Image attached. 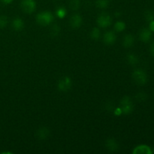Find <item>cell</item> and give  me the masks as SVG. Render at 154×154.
<instances>
[{
  "label": "cell",
  "instance_id": "obj_1",
  "mask_svg": "<svg viewBox=\"0 0 154 154\" xmlns=\"http://www.w3.org/2000/svg\"><path fill=\"white\" fill-rule=\"evenodd\" d=\"M54 16L50 11H42L36 16V22L38 25L46 26L52 23Z\"/></svg>",
  "mask_w": 154,
  "mask_h": 154
},
{
  "label": "cell",
  "instance_id": "obj_2",
  "mask_svg": "<svg viewBox=\"0 0 154 154\" xmlns=\"http://www.w3.org/2000/svg\"><path fill=\"white\" fill-rule=\"evenodd\" d=\"M132 78L136 84L139 86L145 85L147 83V75L142 69H135L132 74Z\"/></svg>",
  "mask_w": 154,
  "mask_h": 154
},
{
  "label": "cell",
  "instance_id": "obj_3",
  "mask_svg": "<svg viewBox=\"0 0 154 154\" xmlns=\"http://www.w3.org/2000/svg\"><path fill=\"white\" fill-rule=\"evenodd\" d=\"M120 108H121L123 114L128 115L132 114L134 110V105L132 99L129 96H124L120 101Z\"/></svg>",
  "mask_w": 154,
  "mask_h": 154
},
{
  "label": "cell",
  "instance_id": "obj_4",
  "mask_svg": "<svg viewBox=\"0 0 154 154\" xmlns=\"http://www.w3.org/2000/svg\"><path fill=\"white\" fill-rule=\"evenodd\" d=\"M111 22H112L111 17L110 16V14H108V13H105V12L99 14V16L97 18V20H96L99 27L103 29L110 26Z\"/></svg>",
  "mask_w": 154,
  "mask_h": 154
},
{
  "label": "cell",
  "instance_id": "obj_5",
  "mask_svg": "<svg viewBox=\"0 0 154 154\" xmlns=\"http://www.w3.org/2000/svg\"><path fill=\"white\" fill-rule=\"evenodd\" d=\"M72 87V81L69 77L66 76L60 79L57 83V88L60 92L66 93L71 90Z\"/></svg>",
  "mask_w": 154,
  "mask_h": 154
},
{
  "label": "cell",
  "instance_id": "obj_6",
  "mask_svg": "<svg viewBox=\"0 0 154 154\" xmlns=\"http://www.w3.org/2000/svg\"><path fill=\"white\" fill-rule=\"evenodd\" d=\"M20 6L25 13L32 14L36 9V2L35 0H22Z\"/></svg>",
  "mask_w": 154,
  "mask_h": 154
},
{
  "label": "cell",
  "instance_id": "obj_7",
  "mask_svg": "<svg viewBox=\"0 0 154 154\" xmlns=\"http://www.w3.org/2000/svg\"><path fill=\"white\" fill-rule=\"evenodd\" d=\"M83 23L82 17L79 14H74L69 20V25L73 29H77L81 26Z\"/></svg>",
  "mask_w": 154,
  "mask_h": 154
},
{
  "label": "cell",
  "instance_id": "obj_8",
  "mask_svg": "<svg viewBox=\"0 0 154 154\" xmlns=\"http://www.w3.org/2000/svg\"><path fill=\"white\" fill-rule=\"evenodd\" d=\"M152 32L150 31V29L147 28H143L141 29V31L139 32V34H138V37L141 42H144V43H147V42H150L152 38Z\"/></svg>",
  "mask_w": 154,
  "mask_h": 154
},
{
  "label": "cell",
  "instance_id": "obj_9",
  "mask_svg": "<svg viewBox=\"0 0 154 154\" xmlns=\"http://www.w3.org/2000/svg\"><path fill=\"white\" fill-rule=\"evenodd\" d=\"M50 134H51L50 129L48 127L42 126L37 129L35 132V137L40 141H42V140L47 139L50 136Z\"/></svg>",
  "mask_w": 154,
  "mask_h": 154
},
{
  "label": "cell",
  "instance_id": "obj_10",
  "mask_svg": "<svg viewBox=\"0 0 154 154\" xmlns=\"http://www.w3.org/2000/svg\"><path fill=\"white\" fill-rule=\"evenodd\" d=\"M105 147L111 153H116L120 150V145L114 138H108L105 141Z\"/></svg>",
  "mask_w": 154,
  "mask_h": 154
},
{
  "label": "cell",
  "instance_id": "obj_11",
  "mask_svg": "<svg viewBox=\"0 0 154 154\" xmlns=\"http://www.w3.org/2000/svg\"><path fill=\"white\" fill-rule=\"evenodd\" d=\"M133 154H152L153 150L149 147L148 145L146 144H141V145L137 146L135 147V149L132 151Z\"/></svg>",
  "mask_w": 154,
  "mask_h": 154
},
{
  "label": "cell",
  "instance_id": "obj_12",
  "mask_svg": "<svg viewBox=\"0 0 154 154\" xmlns=\"http://www.w3.org/2000/svg\"><path fill=\"white\" fill-rule=\"evenodd\" d=\"M116 40H117V36L113 31L107 32L103 36V42L107 45H113L115 43Z\"/></svg>",
  "mask_w": 154,
  "mask_h": 154
},
{
  "label": "cell",
  "instance_id": "obj_13",
  "mask_svg": "<svg viewBox=\"0 0 154 154\" xmlns=\"http://www.w3.org/2000/svg\"><path fill=\"white\" fill-rule=\"evenodd\" d=\"M135 44V37L132 34H127L123 38V46L125 48H130Z\"/></svg>",
  "mask_w": 154,
  "mask_h": 154
},
{
  "label": "cell",
  "instance_id": "obj_14",
  "mask_svg": "<svg viewBox=\"0 0 154 154\" xmlns=\"http://www.w3.org/2000/svg\"><path fill=\"white\" fill-rule=\"evenodd\" d=\"M12 27L15 31H21L24 28V22L21 18L16 17L12 21Z\"/></svg>",
  "mask_w": 154,
  "mask_h": 154
},
{
  "label": "cell",
  "instance_id": "obj_15",
  "mask_svg": "<svg viewBox=\"0 0 154 154\" xmlns=\"http://www.w3.org/2000/svg\"><path fill=\"white\" fill-rule=\"evenodd\" d=\"M126 62H127L128 64L130 65V66H136V65L138 63V62H139L138 57L134 54H127L126 57Z\"/></svg>",
  "mask_w": 154,
  "mask_h": 154
},
{
  "label": "cell",
  "instance_id": "obj_16",
  "mask_svg": "<svg viewBox=\"0 0 154 154\" xmlns=\"http://www.w3.org/2000/svg\"><path fill=\"white\" fill-rule=\"evenodd\" d=\"M60 33V26L58 24H54L50 29V35L51 37H57Z\"/></svg>",
  "mask_w": 154,
  "mask_h": 154
},
{
  "label": "cell",
  "instance_id": "obj_17",
  "mask_svg": "<svg viewBox=\"0 0 154 154\" xmlns=\"http://www.w3.org/2000/svg\"><path fill=\"white\" fill-rule=\"evenodd\" d=\"M90 37H91L92 39L93 40H99V38H100L101 35V32H100V29L99 28H96V27H94L93 29L91 30L90 32Z\"/></svg>",
  "mask_w": 154,
  "mask_h": 154
},
{
  "label": "cell",
  "instance_id": "obj_18",
  "mask_svg": "<svg viewBox=\"0 0 154 154\" xmlns=\"http://www.w3.org/2000/svg\"><path fill=\"white\" fill-rule=\"evenodd\" d=\"M125 29H126V23L123 21H117L114 24V30L117 32H121L124 31Z\"/></svg>",
  "mask_w": 154,
  "mask_h": 154
},
{
  "label": "cell",
  "instance_id": "obj_19",
  "mask_svg": "<svg viewBox=\"0 0 154 154\" xmlns=\"http://www.w3.org/2000/svg\"><path fill=\"white\" fill-rule=\"evenodd\" d=\"M96 7L100 9H105L109 5V0H96Z\"/></svg>",
  "mask_w": 154,
  "mask_h": 154
},
{
  "label": "cell",
  "instance_id": "obj_20",
  "mask_svg": "<svg viewBox=\"0 0 154 154\" xmlns=\"http://www.w3.org/2000/svg\"><path fill=\"white\" fill-rule=\"evenodd\" d=\"M81 1L80 0H70L69 2V8L72 11H77L80 8Z\"/></svg>",
  "mask_w": 154,
  "mask_h": 154
},
{
  "label": "cell",
  "instance_id": "obj_21",
  "mask_svg": "<svg viewBox=\"0 0 154 154\" xmlns=\"http://www.w3.org/2000/svg\"><path fill=\"white\" fill-rule=\"evenodd\" d=\"M66 14H67V11L63 7H59L56 11V15L61 19L64 18L66 16Z\"/></svg>",
  "mask_w": 154,
  "mask_h": 154
},
{
  "label": "cell",
  "instance_id": "obj_22",
  "mask_svg": "<svg viewBox=\"0 0 154 154\" xmlns=\"http://www.w3.org/2000/svg\"><path fill=\"white\" fill-rule=\"evenodd\" d=\"M135 99H136L138 102H145L147 99V95L144 92H139V93H138L135 95Z\"/></svg>",
  "mask_w": 154,
  "mask_h": 154
},
{
  "label": "cell",
  "instance_id": "obj_23",
  "mask_svg": "<svg viewBox=\"0 0 154 154\" xmlns=\"http://www.w3.org/2000/svg\"><path fill=\"white\" fill-rule=\"evenodd\" d=\"M144 18L147 22L150 23V21L154 20V12L152 10H147L144 12Z\"/></svg>",
  "mask_w": 154,
  "mask_h": 154
},
{
  "label": "cell",
  "instance_id": "obj_24",
  "mask_svg": "<svg viewBox=\"0 0 154 154\" xmlns=\"http://www.w3.org/2000/svg\"><path fill=\"white\" fill-rule=\"evenodd\" d=\"M8 20L5 15H1L0 16V29H4L7 26Z\"/></svg>",
  "mask_w": 154,
  "mask_h": 154
},
{
  "label": "cell",
  "instance_id": "obj_25",
  "mask_svg": "<svg viewBox=\"0 0 154 154\" xmlns=\"http://www.w3.org/2000/svg\"><path fill=\"white\" fill-rule=\"evenodd\" d=\"M105 108H106L107 111H109V112H111V111H114V102H111V101H109V102H107L106 106H105Z\"/></svg>",
  "mask_w": 154,
  "mask_h": 154
},
{
  "label": "cell",
  "instance_id": "obj_26",
  "mask_svg": "<svg viewBox=\"0 0 154 154\" xmlns=\"http://www.w3.org/2000/svg\"><path fill=\"white\" fill-rule=\"evenodd\" d=\"M113 113H114V115L116 116H120L122 114H123V111H122V109L121 108H115V109L114 110V111H113Z\"/></svg>",
  "mask_w": 154,
  "mask_h": 154
},
{
  "label": "cell",
  "instance_id": "obj_27",
  "mask_svg": "<svg viewBox=\"0 0 154 154\" xmlns=\"http://www.w3.org/2000/svg\"><path fill=\"white\" fill-rule=\"evenodd\" d=\"M149 29H150L152 32H154V20L150 21V23H149Z\"/></svg>",
  "mask_w": 154,
  "mask_h": 154
},
{
  "label": "cell",
  "instance_id": "obj_28",
  "mask_svg": "<svg viewBox=\"0 0 154 154\" xmlns=\"http://www.w3.org/2000/svg\"><path fill=\"white\" fill-rule=\"evenodd\" d=\"M150 54H151L153 57H154V42H153V43L150 45Z\"/></svg>",
  "mask_w": 154,
  "mask_h": 154
},
{
  "label": "cell",
  "instance_id": "obj_29",
  "mask_svg": "<svg viewBox=\"0 0 154 154\" xmlns=\"http://www.w3.org/2000/svg\"><path fill=\"white\" fill-rule=\"evenodd\" d=\"M1 1L2 2L4 3V4L8 5V4H10V3H11L12 2L14 1V0H1Z\"/></svg>",
  "mask_w": 154,
  "mask_h": 154
},
{
  "label": "cell",
  "instance_id": "obj_30",
  "mask_svg": "<svg viewBox=\"0 0 154 154\" xmlns=\"http://www.w3.org/2000/svg\"><path fill=\"white\" fill-rule=\"evenodd\" d=\"M153 98H154V93H153Z\"/></svg>",
  "mask_w": 154,
  "mask_h": 154
}]
</instances>
